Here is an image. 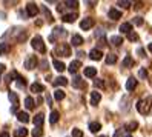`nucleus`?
<instances>
[{"mask_svg": "<svg viewBox=\"0 0 152 137\" xmlns=\"http://www.w3.org/2000/svg\"><path fill=\"white\" fill-rule=\"evenodd\" d=\"M31 46L35 49V51H39V52H46V46H45V42L43 39L40 37V35H35V37H32L31 40Z\"/></svg>", "mask_w": 152, "mask_h": 137, "instance_id": "obj_2", "label": "nucleus"}, {"mask_svg": "<svg viewBox=\"0 0 152 137\" xmlns=\"http://www.w3.org/2000/svg\"><path fill=\"white\" fill-rule=\"evenodd\" d=\"M31 91H32V93H43L45 86L40 85V83H32V85H31Z\"/></svg>", "mask_w": 152, "mask_h": 137, "instance_id": "obj_23", "label": "nucleus"}, {"mask_svg": "<svg viewBox=\"0 0 152 137\" xmlns=\"http://www.w3.org/2000/svg\"><path fill=\"white\" fill-rule=\"evenodd\" d=\"M152 99H143V100H138L137 102V111L140 113V114H149V111H151V108H152Z\"/></svg>", "mask_w": 152, "mask_h": 137, "instance_id": "obj_1", "label": "nucleus"}, {"mask_svg": "<svg viewBox=\"0 0 152 137\" xmlns=\"http://www.w3.org/2000/svg\"><path fill=\"white\" fill-rule=\"evenodd\" d=\"M102 56H103V52L100 49H91V52H89V57L92 60H100Z\"/></svg>", "mask_w": 152, "mask_h": 137, "instance_id": "obj_14", "label": "nucleus"}, {"mask_svg": "<svg viewBox=\"0 0 152 137\" xmlns=\"http://www.w3.org/2000/svg\"><path fill=\"white\" fill-rule=\"evenodd\" d=\"M118 60V57L115 56V54H108V57H106V63H108V65H112V63H115Z\"/></svg>", "mask_w": 152, "mask_h": 137, "instance_id": "obj_29", "label": "nucleus"}, {"mask_svg": "<svg viewBox=\"0 0 152 137\" xmlns=\"http://www.w3.org/2000/svg\"><path fill=\"white\" fill-rule=\"evenodd\" d=\"M72 137H83L82 130H78V128H74V130H72Z\"/></svg>", "mask_w": 152, "mask_h": 137, "instance_id": "obj_36", "label": "nucleus"}, {"mask_svg": "<svg viewBox=\"0 0 152 137\" xmlns=\"http://www.w3.org/2000/svg\"><path fill=\"white\" fill-rule=\"evenodd\" d=\"M58 119H60V114H58V111H52L51 113V116H49V122L54 125V123H57L58 122Z\"/></svg>", "mask_w": 152, "mask_h": 137, "instance_id": "obj_26", "label": "nucleus"}, {"mask_svg": "<svg viewBox=\"0 0 152 137\" xmlns=\"http://www.w3.org/2000/svg\"><path fill=\"white\" fill-rule=\"evenodd\" d=\"M35 66H37V57H35V56H29L28 59H26L25 60V68L26 69H34Z\"/></svg>", "mask_w": 152, "mask_h": 137, "instance_id": "obj_4", "label": "nucleus"}, {"mask_svg": "<svg viewBox=\"0 0 152 137\" xmlns=\"http://www.w3.org/2000/svg\"><path fill=\"white\" fill-rule=\"evenodd\" d=\"M65 5H66L68 8H77V6H78V2H75V0H66Z\"/></svg>", "mask_w": 152, "mask_h": 137, "instance_id": "obj_34", "label": "nucleus"}, {"mask_svg": "<svg viewBox=\"0 0 152 137\" xmlns=\"http://www.w3.org/2000/svg\"><path fill=\"white\" fill-rule=\"evenodd\" d=\"M137 83H138V82L134 79V77H129L128 82H126V89H128V91H134V89L137 88Z\"/></svg>", "mask_w": 152, "mask_h": 137, "instance_id": "obj_12", "label": "nucleus"}, {"mask_svg": "<svg viewBox=\"0 0 152 137\" xmlns=\"http://www.w3.org/2000/svg\"><path fill=\"white\" fill-rule=\"evenodd\" d=\"M72 86L74 88H85V82L82 80V77H75L72 82Z\"/></svg>", "mask_w": 152, "mask_h": 137, "instance_id": "obj_24", "label": "nucleus"}, {"mask_svg": "<svg viewBox=\"0 0 152 137\" xmlns=\"http://www.w3.org/2000/svg\"><path fill=\"white\" fill-rule=\"evenodd\" d=\"M15 79H17V83H19V86H25V85H26V82H25V79H23L22 76L17 74V77H15Z\"/></svg>", "mask_w": 152, "mask_h": 137, "instance_id": "obj_37", "label": "nucleus"}, {"mask_svg": "<svg viewBox=\"0 0 152 137\" xmlns=\"http://www.w3.org/2000/svg\"><path fill=\"white\" fill-rule=\"evenodd\" d=\"M75 19H78V15H77L75 13H72V14H65L61 20H63L65 23H74V22H75Z\"/></svg>", "mask_w": 152, "mask_h": 137, "instance_id": "obj_9", "label": "nucleus"}, {"mask_svg": "<svg viewBox=\"0 0 152 137\" xmlns=\"http://www.w3.org/2000/svg\"><path fill=\"white\" fill-rule=\"evenodd\" d=\"M100 123H98V122H91V123H89V131H91V133H97L98 130H100Z\"/></svg>", "mask_w": 152, "mask_h": 137, "instance_id": "obj_27", "label": "nucleus"}, {"mask_svg": "<svg viewBox=\"0 0 152 137\" xmlns=\"http://www.w3.org/2000/svg\"><path fill=\"white\" fill-rule=\"evenodd\" d=\"M0 137H10V134H8V133L5 131V133H2V134H0Z\"/></svg>", "mask_w": 152, "mask_h": 137, "instance_id": "obj_43", "label": "nucleus"}, {"mask_svg": "<svg viewBox=\"0 0 152 137\" xmlns=\"http://www.w3.org/2000/svg\"><path fill=\"white\" fill-rule=\"evenodd\" d=\"M28 136V130L26 128H17L14 131V137H26Z\"/></svg>", "mask_w": 152, "mask_h": 137, "instance_id": "obj_19", "label": "nucleus"}, {"mask_svg": "<svg viewBox=\"0 0 152 137\" xmlns=\"http://www.w3.org/2000/svg\"><path fill=\"white\" fill-rule=\"evenodd\" d=\"M138 54H141V57H145V51H143V49H141V48H140V49H138Z\"/></svg>", "mask_w": 152, "mask_h": 137, "instance_id": "obj_44", "label": "nucleus"}, {"mask_svg": "<svg viewBox=\"0 0 152 137\" xmlns=\"http://www.w3.org/2000/svg\"><path fill=\"white\" fill-rule=\"evenodd\" d=\"M131 65H132V59H131V57L128 56L126 59H124V60H123V66H124V68H126V66H131Z\"/></svg>", "mask_w": 152, "mask_h": 137, "instance_id": "obj_39", "label": "nucleus"}, {"mask_svg": "<svg viewBox=\"0 0 152 137\" xmlns=\"http://www.w3.org/2000/svg\"><path fill=\"white\" fill-rule=\"evenodd\" d=\"M117 5H118V6H121V8H124V10H128V8L131 6V2H126V0H118Z\"/></svg>", "mask_w": 152, "mask_h": 137, "instance_id": "obj_32", "label": "nucleus"}, {"mask_svg": "<svg viewBox=\"0 0 152 137\" xmlns=\"http://www.w3.org/2000/svg\"><path fill=\"white\" fill-rule=\"evenodd\" d=\"M54 52L57 54V56H61V57H68V56H71V48L68 46L66 43H60L58 46L54 49Z\"/></svg>", "mask_w": 152, "mask_h": 137, "instance_id": "obj_3", "label": "nucleus"}, {"mask_svg": "<svg viewBox=\"0 0 152 137\" xmlns=\"http://www.w3.org/2000/svg\"><path fill=\"white\" fill-rule=\"evenodd\" d=\"M25 106H26V109H32L35 105H34V99L32 97H26L25 99Z\"/></svg>", "mask_w": 152, "mask_h": 137, "instance_id": "obj_28", "label": "nucleus"}, {"mask_svg": "<svg viewBox=\"0 0 152 137\" xmlns=\"http://www.w3.org/2000/svg\"><path fill=\"white\" fill-rule=\"evenodd\" d=\"M124 137H131V136H129V134H126V136H124Z\"/></svg>", "mask_w": 152, "mask_h": 137, "instance_id": "obj_46", "label": "nucleus"}, {"mask_svg": "<svg viewBox=\"0 0 152 137\" xmlns=\"http://www.w3.org/2000/svg\"><path fill=\"white\" fill-rule=\"evenodd\" d=\"M108 15H109V19H111V20H118L120 17H121V13H120L118 10H115V8H112V10H109Z\"/></svg>", "mask_w": 152, "mask_h": 137, "instance_id": "obj_10", "label": "nucleus"}, {"mask_svg": "<svg viewBox=\"0 0 152 137\" xmlns=\"http://www.w3.org/2000/svg\"><path fill=\"white\" fill-rule=\"evenodd\" d=\"M31 134H32V137H42V136H43V130H42V128L35 126L34 130L31 131Z\"/></svg>", "mask_w": 152, "mask_h": 137, "instance_id": "obj_30", "label": "nucleus"}, {"mask_svg": "<svg viewBox=\"0 0 152 137\" xmlns=\"http://www.w3.org/2000/svg\"><path fill=\"white\" fill-rule=\"evenodd\" d=\"M143 22H145V20H143V17H134V19H132V25H137V26H140V25H143Z\"/></svg>", "mask_w": 152, "mask_h": 137, "instance_id": "obj_33", "label": "nucleus"}, {"mask_svg": "<svg viewBox=\"0 0 152 137\" xmlns=\"http://www.w3.org/2000/svg\"><path fill=\"white\" fill-rule=\"evenodd\" d=\"M95 74H97V69H95L94 66L85 68V76H86V77H95Z\"/></svg>", "mask_w": 152, "mask_h": 137, "instance_id": "obj_21", "label": "nucleus"}, {"mask_svg": "<svg viewBox=\"0 0 152 137\" xmlns=\"http://www.w3.org/2000/svg\"><path fill=\"white\" fill-rule=\"evenodd\" d=\"M138 76H140L141 79H146V77H148V71H146L145 68H140V71H138Z\"/></svg>", "mask_w": 152, "mask_h": 137, "instance_id": "obj_38", "label": "nucleus"}, {"mask_svg": "<svg viewBox=\"0 0 152 137\" xmlns=\"http://www.w3.org/2000/svg\"><path fill=\"white\" fill-rule=\"evenodd\" d=\"M137 126H138L137 122H132V123H129V125L126 126V130H128V131H135V130H137Z\"/></svg>", "mask_w": 152, "mask_h": 137, "instance_id": "obj_35", "label": "nucleus"}, {"mask_svg": "<svg viewBox=\"0 0 152 137\" xmlns=\"http://www.w3.org/2000/svg\"><path fill=\"white\" fill-rule=\"evenodd\" d=\"M2 72H5V65H2V63H0V74H2Z\"/></svg>", "mask_w": 152, "mask_h": 137, "instance_id": "obj_42", "label": "nucleus"}, {"mask_svg": "<svg viewBox=\"0 0 152 137\" xmlns=\"http://www.w3.org/2000/svg\"><path fill=\"white\" fill-rule=\"evenodd\" d=\"M120 31L123 32V34H131L132 32V23H121L120 25Z\"/></svg>", "mask_w": 152, "mask_h": 137, "instance_id": "obj_13", "label": "nucleus"}, {"mask_svg": "<svg viewBox=\"0 0 152 137\" xmlns=\"http://www.w3.org/2000/svg\"><path fill=\"white\" fill-rule=\"evenodd\" d=\"M17 119H19L22 123H28L29 122V114L25 113V111H20V113H17Z\"/></svg>", "mask_w": 152, "mask_h": 137, "instance_id": "obj_16", "label": "nucleus"}, {"mask_svg": "<svg viewBox=\"0 0 152 137\" xmlns=\"http://www.w3.org/2000/svg\"><path fill=\"white\" fill-rule=\"evenodd\" d=\"M148 49H149V51L152 52V43H149V45H148Z\"/></svg>", "mask_w": 152, "mask_h": 137, "instance_id": "obj_45", "label": "nucleus"}, {"mask_svg": "<svg viewBox=\"0 0 152 137\" xmlns=\"http://www.w3.org/2000/svg\"><path fill=\"white\" fill-rule=\"evenodd\" d=\"M94 26V20L91 19V17H86V19H83L82 22H80V28L82 29H91Z\"/></svg>", "mask_w": 152, "mask_h": 137, "instance_id": "obj_6", "label": "nucleus"}, {"mask_svg": "<svg viewBox=\"0 0 152 137\" xmlns=\"http://www.w3.org/2000/svg\"><path fill=\"white\" fill-rule=\"evenodd\" d=\"M52 65H54V68H56L58 72H61V71H65V69H66L65 63H63V62H60V60H54V62H52Z\"/></svg>", "mask_w": 152, "mask_h": 137, "instance_id": "obj_20", "label": "nucleus"}, {"mask_svg": "<svg viewBox=\"0 0 152 137\" xmlns=\"http://www.w3.org/2000/svg\"><path fill=\"white\" fill-rule=\"evenodd\" d=\"M100 137H108V136H100Z\"/></svg>", "mask_w": 152, "mask_h": 137, "instance_id": "obj_47", "label": "nucleus"}, {"mask_svg": "<svg viewBox=\"0 0 152 137\" xmlns=\"http://www.w3.org/2000/svg\"><path fill=\"white\" fill-rule=\"evenodd\" d=\"M8 97H10L11 103H12L14 106H17V105H19V96H17L15 93H12V91H10V94H8Z\"/></svg>", "mask_w": 152, "mask_h": 137, "instance_id": "obj_22", "label": "nucleus"}, {"mask_svg": "<svg viewBox=\"0 0 152 137\" xmlns=\"http://www.w3.org/2000/svg\"><path fill=\"white\" fill-rule=\"evenodd\" d=\"M26 13H28V15L29 17H35V15H37L39 14V6L37 5H35V3H28V5H26Z\"/></svg>", "mask_w": 152, "mask_h": 137, "instance_id": "obj_5", "label": "nucleus"}, {"mask_svg": "<svg viewBox=\"0 0 152 137\" xmlns=\"http://www.w3.org/2000/svg\"><path fill=\"white\" fill-rule=\"evenodd\" d=\"M68 85V79L66 77H57L56 80H54V86H66Z\"/></svg>", "mask_w": 152, "mask_h": 137, "instance_id": "obj_17", "label": "nucleus"}, {"mask_svg": "<svg viewBox=\"0 0 152 137\" xmlns=\"http://www.w3.org/2000/svg\"><path fill=\"white\" fill-rule=\"evenodd\" d=\"M65 96H66V94H65L61 89H57V91H54V99L57 100V102H61V100L65 99Z\"/></svg>", "mask_w": 152, "mask_h": 137, "instance_id": "obj_25", "label": "nucleus"}, {"mask_svg": "<svg viewBox=\"0 0 152 137\" xmlns=\"http://www.w3.org/2000/svg\"><path fill=\"white\" fill-rule=\"evenodd\" d=\"M94 83H95V86H98V88H103V86H104V80H103V79H97Z\"/></svg>", "mask_w": 152, "mask_h": 137, "instance_id": "obj_41", "label": "nucleus"}, {"mask_svg": "<svg viewBox=\"0 0 152 137\" xmlns=\"http://www.w3.org/2000/svg\"><path fill=\"white\" fill-rule=\"evenodd\" d=\"M10 45L8 43H0V54H6V52H10Z\"/></svg>", "mask_w": 152, "mask_h": 137, "instance_id": "obj_31", "label": "nucleus"}, {"mask_svg": "<svg viewBox=\"0 0 152 137\" xmlns=\"http://www.w3.org/2000/svg\"><path fill=\"white\" fill-rule=\"evenodd\" d=\"M121 43H123V37H121V35H112V37H111V45H114V46H120Z\"/></svg>", "mask_w": 152, "mask_h": 137, "instance_id": "obj_18", "label": "nucleus"}, {"mask_svg": "<svg viewBox=\"0 0 152 137\" xmlns=\"http://www.w3.org/2000/svg\"><path fill=\"white\" fill-rule=\"evenodd\" d=\"M71 45H74V46H80V45H83V37L78 34H74L72 39H71Z\"/></svg>", "mask_w": 152, "mask_h": 137, "instance_id": "obj_11", "label": "nucleus"}, {"mask_svg": "<svg viewBox=\"0 0 152 137\" xmlns=\"http://www.w3.org/2000/svg\"><path fill=\"white\" fill-rule=\"evenodd\" d=\"M32 122H34V125L37 126V128H42V125H43V122H45V116H43V113H39L37 116L32 119Z\"/></svg>", "mask_w": 152, "mask_h": 137, "instance_id": "obj_8", "label": "nucleus"}, {"mask_svg": "<svg viewBox=\"0 0 152 137\" xmlns=\"http://www.w3.org/2000/svg\"><path fill=\"white\" fill-rule=\"evenodd\" d=\"M82 66V63H80V60H74V62H71V65H69V72H72V74H75L77 69Z\"/></svg>", "mask_w": 152, "mask_h": 137, "instance_id": "obj_15", "label": "nucleus"}, {"mask_svg": "<svg viewBox=\"0 0 152 137\" xmlns=\"http://www.w3.org/2000/svg\"><path fill=\"white\" fill-rule=\"evenodd\" d=\"M100 100H102V94L97 93V91H92V93H91V105L92 106H97Z\"/></svg>", "mask_w": 152, "mask_h": 137, "instance_id": "obj_7", "label": "nucleus"}, {"mask_svg": "<svg viewBox=\"0 0 152 137\" xmlns=\"http://www.w3.org/2000/svg\"><path fill=\"white\" fill-rule=\"evenodd\" d=\"M128 39H129V40H131V42H135V40H137V39H138V35H137V34H135V32H134V31H132V32H131V34H128Z\"/></svg>", "mask_w": 152, "mask_h": 137, "instance_id": "obj_40", "label": "nucleus"}]
</instances>
